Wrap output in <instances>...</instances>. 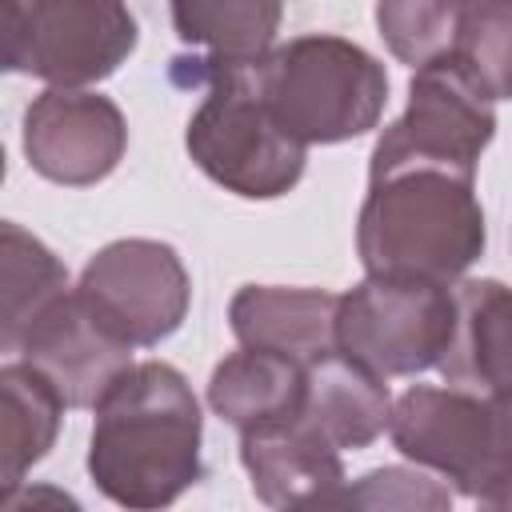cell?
<instances>
[{
  "instance_id": "1",
  "label": "cell",
  "mask_w": 512,
  "mask_h": 512,
  "mask_svg": "<svg viewBox=\"0 0 512 512\" xmlns=\"http://www.w3.org/2000/svg\"><path fill=\"white\" fill-rule=\"evenodd\" d=\"M200 400L164 360L128 364L96 404L88 476L120 508H164L200 480Z\"/></svg>"
},
{
  "instance_id": "2",
  "label": "cell",
  "mask_w": 512,
  "mask_h": 512,
  "mask_svg": "<svg viewBox=\"0 0 512 512\" xmlns=\"http://www.w3.org/2000/svg\"><path fill=\"white\" fill-rule=\"evenodd\" d=\"M488 228L476 180L444 168H400L368 180L356 252L368 276L456 284L484 252Z\"/></svg>"
},
{
  "instance_id": "3",
  "label": "cell",
  "mask_w": 512,
  "mask_h": 512,
  "mask_svg": "<svg viewBox=\"0 0 512 512\" xmlns=\"http://www.w3.org/2000/svg\"><path fill=\"white\" fill-rule=\"evenodd\" d=\"M172 76L208 84V96L184 128L188 156L208 180L244 200H276L296 188L308 144L288 136L268 112L252 84V64H212L196 56L172 60Z\"/></svg>"
},
{
  "instance_id": "4",
  "label": "cell",
  "mask_w": 512,
  "mask_h": 512,
  "mask_svg": "<svg viewBox=\"0 0 512 512\" xmlns=\"http://www.w3.org/2000/svg\"><path fill=\"white\" fill-rule=\"evenodd\" d=\"M268 112L300 144H344L380 124L388 104L384 64L344 36H296L252 60Z\"/></svg>"
},
{
  "instance_id": "5",
  "label": "cell",
  "mask_w": 512,
  "mask_h": 512,
  "mask_svg": "<svg viewBox=\"0 0 512 512\" xmlns=\"http://www.w3.org/2000/svg\"><path fill=\"white\" fill-rule=\"evenodd\" d=\"M492 104L496 100L464 72L452 52L420 64L408 80V108L376 136L368 180L392 176L400 168H444L476 180L480 152L496 136Z\"/></svg>"
},
{
  "instance_id": "6",
  "label": "cell",
  "mask_w": 512,
  "mask_h": 512,
  "mask_svg": "<svg viewBox=\"0 0 512 512\" xmlns=\"http://www.w3.org/2000/svg\"><path fill=\"white\" fill-rule=\"evenodd\" d=\"M136 40L128 0H4V68L52 88L108 80Z\"/></svg>"
},
{
  "instance_id": "7",
  "label": "cell",
  "mask_w": 512,
  "mask_h": 512,
  "mask_svg": "<svg viewBox=\"0 0 512 512\" xmlns=\"http://www.w3.org/2000/svg\"><path fill=\"white\" fill-rule=\"evenodd\" d=\"M452 332L456 296L436 280L364 276L336 308V348L384 380L436 368Z\"/></svg>"
},
{
  "instance_id": "8",
  "label": "cell",
  "mask_w": 512,
  "mask_h": 512,
  "mask_svg": "<svg viewBox=\"0 0 512 512\" xmlns=\"http://www.w3.org/2000/svg\"><path fill=\"white\" fill-rule=\"evenodd\" d=\"M76 296L108 336L128 348H152L184 324L192 280L172 244L128 236L84 264Z\"/></svg>"
},
{
  "instance_id": "9",
  "label": "cell",
  "mask_w": 512,
  "mask_h": 512,
  "mask_svg": "<svg viewBox=\"0 0 512 512\" xmlns=\"http://www.w3.org/2000/svg\"><path fill=\"white\" fill-rule=\"evenodd\" d=\"M388 436L400 456L452 480L456 492L480 496L496 476V420L492 400L468 388L412 384L392 400Z\"/></svg>"
},
{
  "instance_id": "10",
  "label": "cell",
  "mask_w": 512,
  "mask_h": 512,
  "mask_svg": "<svg viewBox=\"0 0 512 512\" xmlns=\"http://www.w3.org/2000/svg\"><path fill=\"white\" fill-rule=\"evenodd\" d=\"M128 148L124 112L84 88H48L24 108V156L32 172L64 188H88L116 172Z\"/></svg>"
},
{
  "instance_id": "11",
  "label": "cell",
  "mask_w": 512,
  "mask_h": 512,
  "mask_svg": "<svg viewBox=\"0 0 512 512\" xmlns=\"http://www.w3.org/2000/svg\"><path fill=\"white\" fill-rule=\"evenodd\" d=\"M12 352L36 364L68 408H96L116 376L132 364V348L96 324L76 288H68L44 316H36Z\"/></svg>"
},
{
  "instance_id": "12",
  "label": "cell",
  "mask_w": 512,
  "mask_h": 512,
  "mask_svg": "<svg viewBox=\"0 0 512 512\" xmlns=\"http://www.w3.org/2000/svg\"><path fill=\"white\" fill-rule=\"evenodd\" d=\"M240 464L252 492L268 508H316L336 504L344 492L340 448L324 440L308 420L288 416L240 432Z\"/></svg>"
},
{
  "instance_id": "13",
  "label": "cell",
  "mask_w": 512,
  "mask_h": 512,
  "mask_svg": "<svg viewBox=\"0 0 512 512\" xmlns=\"http://www.w3.org/2000/svg\"><path fill=\"white\" fill-rule=\"evenodd\" d=\"M340 296L324 288H276L244 284L228 304L232 336L248 348H268L300 360L304 368L340 352L336 348Z\"/></svg>"
},
{
  "instance_id": "14",
  "label": "cell",
  "mask_w": 512,
  "mask_h": 512,
  "mask_svg": "<svg viewBox=\"0 0 512 512\" xmlns=\"http://www.w3.org/2000/svg\"><path fill=\"white\" fill-rule=\"evenodd\" d=\"M456 332L436 364L444 384L480 396L512 392V288L500 280H460Z\"/></svg>"
},
{
  "instance_id": "15",
  "label": "cell",
  "mask_w": 512,
  "mask_h": 512,
  "mask_svg": "<svg viewBox=\"0 0 512 512\" xmlns=\"http://www.w3.org/2000/svg\"><path fill=\"white\" fill-rule=\"evenodd\" d=\"M388 416H392V396H388L384 376L368 372L344 352H332L308 364L300 420H308L340 452L368 448L388 428Z\"/></svg>"
},
{
  "instance_id": "16",
  "label": "cell",
  "mask_w": 512,
  "mask_h": 512,
  "mask_svg": "<svg viewBox=\"0 0 512 512\" xmlns=\"http://www.w3.org/2000/svg\"><path fill=\"white\" fill-rule=\"evenodd\" d=\"M304 384H308V368L300 360L240 344V352L224 356L212 368L208 404L220 420L244 432L296 416L304 404Z\"/></svg>"
},
{
  "instance_id": "17",
  "label": "cell",
  "mask_w": 512,
  "mask_h": 512,
  "mask_svg": "<svg viewBox=\"0 0 512 512\" xmlns=\"http://www.w3.org/2000/svg\"><path fill=\"white\" fill-rule=\"evenodd\" d=\"M64 408V396L36 364L8 360L0 368V500H8L24 472L48 456Z\"/></svg>"
},
{
  "instance_id": "18",
  "label": "cell",
  "mask_w": 512,
  "mask_h": 512,
  "mask_svg": "<svg viewBox=\"0 0 512 512\" xmlns=\"http://www.w3.org/2000/svg\"><path fill=\"white\" fill-rule=\"evenodd\" d=\"M172 28L212 64H252L276 48L284 0H168Z\"/></svg>"
},
{
  "instance_id": "19",
  "label": "cell",
  "mask_w": 512,
  "mask_h": 512,
  "mask_svg": "<svg viewBox=\"0 0 512 512\" xmlns=\"http://www.w3.org/2000/svg\"><path fill=\"white\" fill-rule=\"evenodd\" d=\"M0 288H4V312H0V348L12 352L20 336L32 328L36 316H44L64 292H68V268L56 260V252L24 232L16 220L0 224Z\"/></svg>"
},
{
  "instance_id": "20",
  "label": "cell",
  "mask_w": 512,
  "mask_h": 512,
  "mask_svg": "<svg viewBox=\"0 0 512 512\" xmlns=\"http://www.w3.org/2000/svg\"><path fill=\"white\" fill-rule=\"evenodd\" d=\"M452 56L492 100H512V0H464Z\"/></svg>"
},
{
  "instance_id": "21",
  "label": "cell",
  "mask_w": 512,
  "mask_h": 512,
  "mask_svg": "<svg viewBox=\"0 0 512 512\" xmlns=\"http://www.w3.org/2000/svg\"><path fill=\"white\" fill-rule=\"evenodd\" d=\"M464 0H376V28L400 64H428L452 52Z\"/></svg>"
},
{
  "instance_id": "22",
  "label": "cell",
  "mask_w": 512,
  "mask_h": 512,
  "mask_svg": "<svg viewBox=\"0 0 512 512\" xmlns=\"http://www.w3.org/2000/svg\"><path fill=\"white\" fill-rule=\"evenodd\" d=\"M336 504L356 508H448L452 492L416 468H372L352 488L344 484Z\"/></svg>"
},
{
  "instance_id": "23",
  "label": "cell",
  "mask_w": 512,
  "mask_h": 512,
  "mask_svg": "<svg viewBox=\"0 0 512 512\" xmlns=\"http://www.w3.org/2000/svg\"><path fill=\"white\" fill-rule=\"evenodd\" d=\"M492 400V420H496V476L492 488L480 496L488 508H512V392L488 396Z\"/></svg>"
}]
</instances>
